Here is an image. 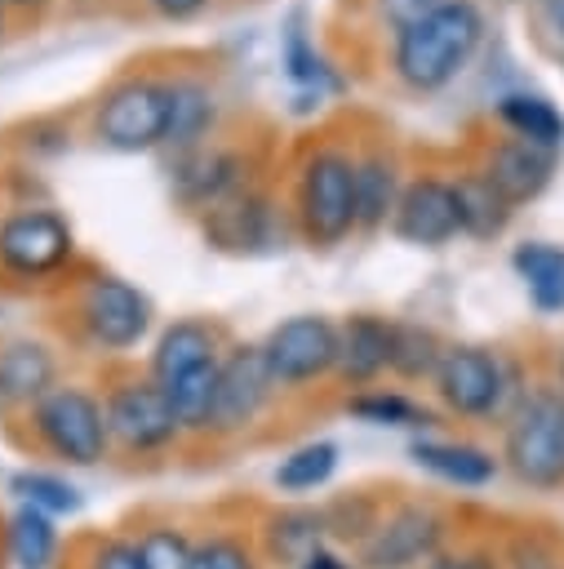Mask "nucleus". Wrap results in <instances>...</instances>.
Instances as JSON below:
<instances>
[{
	"label": "nucleus",
	"mask_w": 564,
	"mask_h": 569,
	"mask_svg": "<svg viewBox=\"0 0 564 569\" xmlns=\"http://www.w3.org/2000/svg\"><path fill=\"white\" fill-rule=\"evenodd\" d=\"M400 191H404V178H400V160L391 147L355 151V231L386 227Z\"/></svg>",
	"instance_id": "19"
},
{
	"label": "nucleus",
	"mask_w": 564,
	"mask_h": 569,
	"mask_svg": "<svg viewBox=\"0 0 564 569\" xmlns=\"http://www.w3.org/2000/svg\"><path fill=\"white\" fill-rule=\"evenodd\" d=\"M71 253H75V231L58 209L31 204V209H13L0 218V267L4 271L40 280V276H53Z\"/></svg>",
	"instance_id": "7"
},
{
	"label": "nucleus",
	"mask_w": 564,
	"mask_h": 569,
	"mask_svg": "<svg viewBox=\"0 0 564 569\" xmlns=\"http://www.w3.org/2000/svg\"><path fill=\"white\" fill-rule=\"evenodd\" d=\"M4 9H18V13H27V9H44L49 0H0Z\"/></svg>",
	"instance_id": "42"
},
{
	"label": "nucleus",
	"mask_w": 564,
	"mask_h": 569,
	"mask_svg": "<svg viewBox=\"0 0 564 569\" xmlns=\"http://www.w3.org/2000/svg\"><path fill=\"white\" fill-rule=\"evenodd\" d=\"M280 62H284V76L306 89V93H324L338 84V71L329 67V58L315 49V36L306 31V9H293L284 18V31H280Z\"/></svg>",
	"instance_id": "25"
},
{
	"label": "nucleus",
	"mask_w": 564,
	"mask_h": 569,
	"mask_svg": "<svg viewBox=\"0 0 564 569\" xmlns=\"http://www.w3.org/2000/svg\"><path fill=\"white\" fill-rule=\"evenodd\" d=\"M169 187L182 209L209 213L213 204L249 187V151L226 147V142H200L169 160Z\"/></svg>",
	"instance_id": "9"
},
{
	"label": "nucleus",
	"mask_w": 564,
	"mask_h": 569,
	"mask_svg": "<svg viewBox=\"0 0 564 569\" xmlns=\"http://www.w3.org/2000/svg\"><path fill=\"white\" fill-rule=\"evenodd\" d=\"M9 556L18 569H49L58 556V529L53 516L36 507H18L9 516Z\"/></svg>",
	"instance_id": "27"
},
{
	"label": "nucleus",
	"mask_w": 564,
	"mask_h": 569,
	"mask_svg": "<svg viewBox=\"0 0 564 569\" xmlns=\"http://www.w3.org/2000/svg\"><path fill=\"white\" fill-rule=\"evenodd\" d=\"M444 356V342L426 325L395 320V347H391V373L400 378H435Z\"/></svg>",
	"instance_id": "29"
},
{
	"label": "nucleus",
	"mask_w": 564,
	"mask_h": 569,
	"mask_svg": "<svg viewBox=\"0 0 564 569\" xmlns=\"http://www.w3.org/2000/svg\"><path fill=\"white\" fill-rule=\"evenodd\" d=\"M142 569H195V547L178 529H151L138 538Z\"/></svg>",
	"instance_id": "33"
},
{
	"label": "nucleus",
	"mask_w": 564,
	"mask_h": 569,
	"mask_svg": "<svg viewBox=\"0 0 564 569\" xmlns=\"http://www.w3.org/2000/svg\"><path fill=\"white\" fill-rule=\"evenodd\" d=\"M453 182V200H457V222H462V236L471 240H497L511 218H515V204L489 182V173L480 164H466L462 173L449 178Z\"/></svg>",
	"instance_id": "20"
},
{
	"label": "nucleus",
	"mask_w": 564,
	"mask_h": 569,
	"mask_svg": "<svg viewBox=\"0 0 564 569\" xmlns=\"http://www.w3.org/2000/svg\"><path fill=\"white\" fill-rule=\"evenodd\" d=\"M80 316H84V329H89V338L98 347L129 351V347H138L147 338L155 307H151V298L138 284H129L120 276H93L84 284Z\"/></svg>",
	"instance_id": "10"
},
{
	"label": "nucleus",
	"mask_w": 564,
	"mask_h": 569,
	"mask_svg": "<svg viewBox=\"0 0 564 569\" xmlns=\"http://www.w3.org/2000/svg\"><path fill=\"white\" fill-rule=\"evenodd\" d=\"M480 169H484L489 182L520 209V204H533V200L555 182L560 151L533 147V142H524V138H515V133H497L493 142H484Z\"/></svg>",
	"instance_id": "15"
},
{
	"label": "nucleus",
	"mask_w": 564,
	"mask_h": 569,
	"mask_svg": "<svg viewBox=\"0 0 564 569\" xmlns=\"http://www.w3.org/2000/svg\"><path fill=\"white\" fill-rule=\"evenodd\" d=\"M502 458L515 471V480L533 489L564 485V391L560 387H533L515 400L506 418Z\"/></svg>",
	"instance_id": "2"
},
{
	"label": "nucleus",
	"mask_w": 564,
	"mask_h": 569,
	"mask_svg": "<svg viewBox=\"0 0 564 569\" xmlns=\"http://www.w3.org/2000/svg\"><path fill=\"white\" fill-rule=\"evenodd\" d=\"M213 93L209 84L200 80H173V102H169V129H164V147L173 156L209 142V129H213Z\"/></svg>",
	"instance_id": "26"
},
{
	"label": "nucleus",
	"mask_w": 564,
	"mask_h": 569,
	"mask_svg": "<svg viewBox=\"0 0 564 569\" xmlns=\"http://www.w3.org/2000/svg\"><path fill=\"white\" fill-rule=\"evenodd\" d=\"M431 569H493V560H484V556H453V560H435Z\"/></svg>",
	"instance_id": "40"
},
{
	"label": "nucleus",
	"mask_w": 564,
	"mask_h": 569,
	"mask_svg": "<svg viewBox=\"0 0 564 569\" xmlns=\"http://www.w3.org/2000/svg\"><path fill=\"white\" fill-rule=\"evenodd\" d=\"M298 231L329 249L355 231V151L315 147L298 169Z\"/></svg>",
	"instance_id": "3"
},
{
	"label": "nucleus",
	"mask_w": 564,
	"mask_h": 569,
	"mask_svg": "<svg viewBox=\"0 0 564 569\" xmlns=\"http://www.w3.org/2000/svg\"><path fill=\"white\" fill-rule=\"evenodd\" d=\"M169 102H173L169 76H124L98 98L93 138L111 151H124V156L155 151V147H164Z\"/></svg>",
	"instance_id": "4"
},
{
	"label": "nucleus",
	"mask_w": 564,
	"mask_h": 569,
	"mask_svg": "<svg viewBox=\"0 0 564 569\" xmlns=\"http://www.w3.org/2000/svg\"><path fill=\"white\" fill-rule=\"evenodd\" d=\"M409 458L422 471H431L449 485H462V489H480L497 476V458L480 445H466V440H413Z\"/></svg>",
	"instance_id": "23"
},
{
	"label": "nucleus",
	"mask_w": 564,
	"mask_h": 569,
	"mask_svg": "<svg viewBox=\"0 0 564 569\" xmlns=\"http://www.w3.org/2000/svg\"><path fill=\"white\" fill-rule=\"evenodd\" d=\"M93 569H142L138 542H124V538H107V542L93 551Z\"/></svg>",
	"instance_id": "38"
},
{
	"label": "nucleus",
	"mask_w": 564,
	"mask_h": 569,
	"mask_svg": "<svg viewBox=\"0 0 564 569\" xmlns=\"http://www.w3.org/2000/svg\"><path fill=\"white\" fill-rule=\"evenodd\" d=\"M391 347H395V320L360 311L338 325V373L351 387H364L391 369Z\"/></svg>",
	"instance_id": "17"
},
{
	"label": "nucleus",
	"mask_w": 564,
	"mask_h": 569,
	"mask_svg": "<svg viewBox=\"0 0 564 569\" xmlns=\"http://www.w3.org/2000/svg\"><path fill=\"white\" fill-rule=\"evenodd\" d=\"M524 569H528V565H524ZM537 569H551V565H537Z\"/></svg>",
	"instance_id": "45"
},
{
	"label": "nucleus",
	"mask_w": 564,
	"mask_h": 569,
	"mask_svg": "<svg viewBox=\"0 0 564 569\" xmlns=\"http://www.w3.org/2000/svg\"><path fill=\"white\" fill-rule=\"evenodd\" d=\"M200 222H204L209 244H218L226 253H266L284 236V222H280L275 200L266 191H258V187H244L231 200L213 204Z\"/></svg>",
	"instance_id": "14"
},
{
	"label": "nucleus",
	"mask_w": 564,
	"mask_h": 569,
	"mask_svg": "<svg viewBox=\"0 0 564 569\" xmlns=\"http://www.w3.org/2000/svg\"><path fill=\"white\" fill-rule=\"evenodd\" d=\"M528 4H533L528 22H533L537 49H542L546 58L564 62V0H528Z\"/></svg>",
	"instance_id": "35"
},
{
	"label": "nucleus",
	"mask_w": 564,
	"mask_h": 569,
	"mask_svg": "<svg viewBox=\"0 0 564 569\" xmlns=\"http://www.w3.org/2000/svg\"><path fill=\"white\" fill-rule=\"evenodd\" d=\"M444 0H377V18L391 27V36L395 31H404V27H413V22H422L431 9H440Z\"/></svg>",
	"instance_id": "37"
},
{
	"label": "nucleus",
	"mask_w": 564,
	"mask_h": 569,
	"mask_svg": "<svg viewBox=\"0 0 564 569\" xmlns=\"http://www.w3.org/2000/svg\"><path fill=\"white\" fill-rule=\"evenodd\" d=\"M511 267L528 289V302L546 316L564 311V244L551 240H520L511 249Z\"/></svg>",
	"instance_id": "24"
},
{
	"label": "nucleus",
	"mask_w": 564,
	"mask_h": 569,
	"mask_svg": "<svg viewBox=\"0 0 564 569\" xmlns=\"http://www.w3.org/2000/svg\"><path fill=\"white\" fill-rule=\"evenodd\" d=\"M391 231L395 240L413 244V249H440L449 240L462 236L457 222V200H453V182L440 173H417L404 182L395 213H391Z\"/></svg>",
	"instance_id": "12"
},
{
	"label": "nucleus",
	"mask_w": 564,
	"mask_h": 569,
	"mask_svg": "<svg viewBox=\"0 0 564 569\" xmlns=\"http://www.w3.org/2000/svg\"><path fill=\"white\" fill-rule=\"evenodd\" d=\"M302 569H351V565L338 560V556H329V551H311V556L302 560Z\"/></svg>",
	"instance_id": "41"
},
{
	"label": "nucleus",
	"mask_w": 564,
	"mask_h": 569,
	"mask_svg": "<svg viewBox=\"0 0 564 569\" xmlns=\"http://www.w3.org/2000/svg\"><path fill=\"white\" fill-rule=\"evenodd\" d=\"M440 538H444V525L431 507H400L364 538L360 560L369 569H413L440 547Z\"/></svg>",
	"instance_id": "16"
},
{
	"label": "nucleus",
	"mask_w": 564,
	"mask_h": 569,
	"mask_svg": "<svg viewBox=\"0 0 564 569\" xmlns=\"http://www.w3.org/2000/svg\"><path fill=\"white\" fill-rule=\"evenodd\" d=\"M346 413H355L360 422H373V427H426L431 422V413L422 405H413L409 396L386 391V387H369V391L351 396Z\"/></svg>",
	"instance_id": "32"
},
{
	"label": "nucleus",
	"mask_w": 564,
	"mask_h": 569,
	"mask_svg": "<svg viewBox=\"0 0 564 569\" xmlns=\"http://www.w3.org/2000/svg\"><path fill=\"white\" fill-rule=\"evenodd\" d=\"M36 436L44 440L49 453L89 467L107 453L111 436H107V409L84 391V387H53L40 405H36Z\"/></svg>",
	"instance_id": "6"
},
{
	"label": "nucleus",
	"mask_w": 564,
	"mask_h": 569,
	"mask_svg": "<svg viewBox=\"0 0 564 569\" xmlns=\"http://www.w3.org/2000/svg\"><path fill=\"white\" fill-rule=\"evenodd\" d=\"M213 360H222V356H218V329L204 325V320H178V325H169V329L160 333V342H155V351H151V378H155L160 387H169V382H178L182 373L204 369V365H213Z\"/></svg>",
	"instance_id": "22"
},
{
	"label": "nucleus",
	"mask_w": 564,
	"mask_h": 569,
	"mask_svg": "<svg viewBox=\"0 0 564 569\" xmlns=\"http://www.w3.org/2000/svg\"><path fill=\"white\" fill-rule=\"evenodd\" d=\"M511 387H515V369L497 351L475 347V342L444 347L440 369H435V391H440V400L453 413H462V418H493V413L506 409Z\"/></svg>",
	"instance_id": "5"
},
{
	"label": "nucleus",
	"mask_w": 564,
	"mask_h": 569,
	"mask_svg": "<svg viewBox=\"0 0 564 569\" xmlns=\"http://www.w3.org/2000/svg\"><path fill=\"white\" fill-rule=\"evenodd\" d=\"M493 116L502 124V133H515L533 147L546 151H564V111L537 93V89H506L493 98Z\"/></svg>",
	"instance_id": "21"
},
{
	"label": "nucleus",
	"mask_w": 564,
	"mask_h": 569,
	"mask_svg": "<svg viewBox=\"0 0 564 569\" xmlns=\"http://www.w3.org/2000/svg\"><path fill=\"white\" fill-rule=\"evenodd\" d=\"M338 471V445L333 440H311L302 449H293L280 467H275V485L284 493H306V489H320L329 485Z\"/></svg>",
	"instance_id": "28"
},
{
	"label": "nucleus",
	"mask_w": 564,
	"mask_h": 569,
	"mask_svg": "<svg viewBox=\"0 0 564 569\" xmlns=\"http://www.w3.org/2000/svg\"><path fill=\"white\" fill-rule=\"evenodd\" d=\"M484 9L475 0H444L422 22L391 36V71L413 93L449 89L484 44Z\"/></svg>",
	"instance_id": "1"
},
{
	"label": "nucleus",
	"mask_w": 564,
	"mask_h": 569,
	"mask_svg": "<svg viewBox=\"0 0 564 569\" xmlns=\"http://www.w3.org/2000/svg\"><path fill=\"white\" fill-rule=\"evenodd\" d=\"M275 547L284 551V556H311V551H320L315 542H320V516H311V511H284L275 525Z\"/></svg>",
	"instance_id": "34"
},
{
	"label": "nucleus",
	"mask_w": 564,
	"mask_h": 569,
	"mask_svg": "<svg viewBox=\"0 0 564 569\" xmlns=\"http://www.w3.org/2000/svg\"><path fill=\"white\" fill-rule=\"evenodd\" d=\"M195 569H258L249 547L235 538H209L204 547H195Z\"/></svg>",
	"instance_id": "36"
},
{
	"label": "nucleus",
	"mask_w": 564,
	"mask_h": 569,
	"mask_svg": "<svg viewBox=\"0 0 564 569\" xmlns=\"http://www.w3.org/2000/svg\"><path fill=\"white\" fill-rule=\"evenodd\" d=\"M160 18H169V22H191V18H200L213 0H147Z\"/></svg>",
	"instance_id": "39"
},
{
	"label": "nucleus",
	"mask_w": 564,
	"mask_h": 569,
	"mask_svg": "<svg viewBox=\"0 0 564 569\" xmlns=\"http://www.w3.org/2000/svg\"><path fill=\"white\" fill-rule=\"evenodd\" d=\"M58 387V360L44 342L13 338L0 347V409H36Z\"/></svg>",
	"instance_id": "18"
},
{
	"label": "nucleus",
	"mask_w": 564,
	"mask_h": 569,
	"mask_svg": "<svg viewBox=\"0 0 564 569\" xmlns=\"http://www.w3.org/2000/svg\"><path fill=\"white\" fill-rule=\"evenodd\" d=\"M258 347L266 356L275 387H298L338 369V325L329 316H289Z\"/></svg>",
	"instance_id": "8"
},
{
	"label": "nucleus",
	"mask_w": 564,
	"mask_h": 569,
	"mask_svg": "<svg viewBox=\"0 0 564 569\" xmlns=\"http://www.w3.org/2000/svg\"><path fill=\"white\" fill-rule=\"evenodd\" d=\"M164 391H169V405H173L182 431H204L209 427V409H213V391H218V360L204 365V369L182 373Z\"/></svg>",
	"instance_id": "31"
},
{
	"label": "nucleus",
	"mask_w": 564,
	"mask_h": 569,
	"mask_svg": "<svg viewBox=\"0 0 564 569\" xmlns=\"http://www.w3.org/2000/svg\"><path fill=\"white\" fill-rule=\"evenodd\" d=\"M275 378L266 369L262 347H235L218 360V391H213V409H209V427L204 431H244L262 405L271 400Z\"/></svg>",
	"instance_id": "13"
},
{
	"label": "nucleus",
	"mask_w": 564,
	"mask_h": 569,
	"mask_svg": "<svg viewBox=\"0 0 564 569\" xmlns=\"http://www.w3.org/2000/svg\"><path fill=\"white\" fill-rule=\"evenodd\" d=\"M560 391H564V360H560Z\"/></svg>",
	"instance_id": "44"
},
{
	"label": "nucleus",
	"mask_w": 564,
	"mask_h": 569,
	"mask_svg": "<svg viewBox=\"0 0 564 569\" xmlns=\"http://www.w3.org/2000/svg\"><path fill=\"white\" fill-rule=\"evenodd\" d=\"M9 489L22 498V507H36L44 516H75L84 507V493L75 485H67L62 476H49V471H13Z\"/></svg>",
	"instance_id": "30"
},
{
	"label": "nucleus",
	"mask_w": 564,
	"mask_h": 569,
	"mask_svg": "<svg viewBox=\"0 0 564 569\" xmlns=\"http://www.w3.org/2000/svg\"><path fill=\"white\" fill-rule=\"evenodd\" d=\"M102 409H107V436L120 440L124 449H164L182 431L169 391L155 378L115 387Z\"/></svg>",
	"instance_id": "11"
},
{
	"label": "nucleus",
	"mask_w": 564,
	"mask_h": 569,
	"mask_svg": "<svg viewBox=\"0 0 564 569\" xmlns=\"http://www.w3.org/2000/svg\"><path fill=\"white\" fill-rule=\"evenodd\" d=\"M0 40H4V4H0Z\"/></svg>",
	"instance_id": "43"
}]
</instances>
